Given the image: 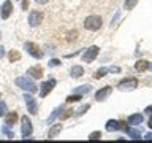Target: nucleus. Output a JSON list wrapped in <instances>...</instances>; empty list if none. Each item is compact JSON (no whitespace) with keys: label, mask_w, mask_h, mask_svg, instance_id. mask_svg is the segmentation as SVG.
I'll return each instance as SVG.
<instances>
[{"label":"nucleus","mask_w":152,"mask_h":143,"mask_svg":"<svg viewBox=\"0 0 152 143\" xmlns=\"http://www.w3.org/2000/svg\"><path fill=\"white\" fill-rule=\"evenodd\" d=\"M35 2H37L38 5H46L48 2H49V0H35Z\"/></svg>","instance_id":"nucleus-36"},{"label":"nucleus","mask_w":152,"mask_h":143,"mask_svg":"<svg viewBox=\"0 0 152 143\" xmlns=\"http://www.w3.org/2000/svg\"><path fill=\"white\" fill-rule=\"evenodd\" d=\"M90 89H92V88H90L89 84H86V86H79L78 89H75V92L83 95V94H87V92H90Z\"/></svg>","instance_id":"nucleus-23"},{"label":"nucleus","mask_w":152,"mask_h":143,"mask_svg":"<svg viewBox=\"0 0 152 143\" xmlns=\"http://www.w3.org/2000/svg\"><path fill=\"white\" fill-rule=\"evenodd\" d=\"M21 122H22V126H21L22 137H24V138L30 137V135H32V132H33V127H32V122H30V119H28V116H22Z\"/></svg>","instance_id":"nucleus-7"},{"label":"nucleus","mask_w":152,"mask_h":143,"mask_svg":"<svg viewBox=\"0 0 152 143\" xmlns=\"http://www.w3.org/2000/svg\"><path fill=\"white\" fill-rule=\"evenodd\" d=\"M144 111L147 113V114H152V105H149V107H146V110Z\"/></svg>","instance_id":"nucleus-35"},{"label":"nucleus","mask_w":152,"mask_h":143,"mask_svg":"<svg viewBox=\"0 0 152 143\" xmlns=\"http://www.w3.org/2000/svg\"><path fill=\"white\" fill-rule=\"evenodd\" d=\"M75 38H78V30H71V32L68 33V37H66V40H68V41H73Z\"/></svg>","instance_id":"nucleus-27"},{"label":"nucleus","mask_w":152,"mask_h":143,"mask_svg":"<svg viewBox=\"0 0 152 143\" xmlns=\"http://www.w3.org/2000/svg\"><path fill=\"white\" fill-rule=\"evenodd\" d=\"M98 52H100V48L95 46V45L90 46V48H87V49L83 52V60L87 62V64H90V62H94L95 59H97Z\"/></svg>","instance_id":"nucleus-3"},{"label":"nucleus","mask_w":152,"mask_h":143,"mask_svg":"<svg viewBox=\"0 0 152 143\" xmlns=\"http://www.w3.org/2000/svg\"><path fill=\"white\" fill-rule=\"evenodd\" d=\"M24 102L27 105V110L30 114H37V100L32 97L30 94H26L24 95Z\"/></svg>","instance_id":"nucleus-11"},{"label":"nucleus","mask_w":152,"mask_h":143,"mask_svg":"<svg viewBox=\"0 0 152 143\" xmlns=\"http://www.w3.org/2000/svg\"><path fill=\"white\" fill-rule=\"evenodd\" d=\"M138 3V0H125V10L135 8V5Z\"/></svg>","instance_id":"nucleus-26"},{"label":"nucleus","mask_w":152,"mask_h":143,"mask_svg":"<svg viewBox=\"0 0 152 143\" xmlns=\"http://www.w3.org/2000/svg\"><path fill=\"white\" fill-rule=\"evenodd\" d=\"M5 111H7V105H5V103H0V118L5 114Z\"/></svg>","instance_id":"nucleus-31"},{"label":"nucleus","mask_w":152,"mask_h":143,"mask_svg":"<svg viewBox=\"0 0 152 143\" xmlns=\"http://www.w3.org/2000/svg\"><path fill=\"white\" fill-rule=\"evenodd\" d=\"M102 18H100V16H95V14H94V16H87V18H86L84 19V27L86 29H87V30H98V29L100 27H102Z\"/></svg>","instance_id":"nucleus-2"},{"label":"nucleus","mask_w":152,"mask_h":143,"mask_svg":"<svg viewBox=\"0 0 152 143\" xmlns=\"http://www.w3.org/2000/svg\"><path fill=\"white\" fill-rule=\"evenodd\" d=\"M111 92H113V88H111V86H104V88H102L100 91H97V94H95V99H97L98 102H102V100H104Z\"/></svg>","instance_id":"nucleus-12"},{"label":"nucleus","mask_w":152,"mask_h":143,"mask_svg":"<svg viewBox=\"0 0 152 143\" xmlns=\"http://www.w3.org/2000/svg\"><path fill=\"white\" fill-rule=\"evenodd\" d=\"M127 129V122L122 121H114V119H109L106 122V130L108 132H117V130H125Z\"/></svg>","instance_id":"nucleus-5"},{"label":"nucleus","mask_w":152,"mask_h":143,"mask_svg":"<svg viewBox=\"0 0 152 143\" xmlns=\"http://www.w3.org/2000/svg\"><path fill=\"white\" fill-rule=\"evenodd\" d=\"M27 73L32 76V78H35V80H40L41 76H43V69L41 67H30V69L27 70Z\"/></svg>","instance_id":"nucleus-14"},{"label":"nucleus","mask_w":152,"mask_h":143,"mask_svg":"<svg viewBox=\"0 0 152 143\" xmlns=\"http://www.w3.org/2000/svg\"><path fill=\"white\" fill-rule=\"evenodd\" d=\"M56 83H57L56 80H48V81H45V83L40 86V97H46V95L49 94L52 89H54Z\"/></svg>","instance_id":"nucleus-8"},{"label":"nucleus","mask_w":152,"mask_h":143,"mask_svg":"<svg viewBox=\"0 0 152 143\" xmlns=\"http://www.w3.org/2000/svg\"><path fill=\"white\" fill-rule=\"evenodd\" d=\"M100 137H102V132H92V133H90V135H89V140H98V138Z\"/></svg>","instance_id":"nucleus-28"},{"label":"nucleus","mask_w":152,"mask_h":143,"mask_svg":"<svg viewBox=\"0 0 152 143\" xmlns=\"http://www.w3.org/2000/svg\"><path fill=\"white\" fill-rule=\"evenodd\" d=\"M75 113V110H66V113L65 114H60V118H62V121H64V119H66V118H70L71 114Z\"/></svg>","instance_id":"nucleus-30"},{"label":"nucleus","mask_w":152,"mask_h":143,"mask_svg":"<svg viewBox=\"0 0 152 143\" xmlns=\"http://www.w3.org/2000/svg\"><path fill=\"white\" fill-rule=\"evenodd\" d=\"M8 59L11 60V62H16V60H21V52L16 51V49H13V51H10L8 52Z\"/></svg>","instance_id":"nucleus-21"},{"label":"nucleus","mask_w":152,"mask_h":143,"mask_svg":"<svg viewBox=\"0 0 152 143\" xmlns=\"http://www.w3.org/2000/svg\"><path fill=\"white\" fill-rule=\"evenodd\" d=\"M59 64H60V60H57V59L49 60V67H56V65H59Z\"/></svg>","instance_id":"nucleus-32"},{"label":"nucleus","mask_w":152,"mask_h":143,"mask_svg":"<svg viewBox=\"0 0 152 143\" xmlns=\"http://www.w3.org/2000/svg\"><path fill=\"white\" fill-rule=\"evenodd\" d=\"M2 130H3V133H7V135H8V138H13V137H14V132H11V130H10L7 124H5V127L2 129Z\"/></svg>","instance_id":"nucleus-29"},{"label":"nucleus","mask_w":152,"mask_h":143,"mask_svg":"<svg viewBox=\"0 0 152 143\" xmlns=\"http://www.w3.org/2000/svg\"><path fill=\"white\" fill-rule=\"evenodd\" d=\"M70 75H71V78H81L84 75V69L81 65H75V67H71Z\"/></svg>","instance_id":"nucleus-16"},{"label":"nucleus","mask_w":152,"mask_h":143,"mask_svg":"<svg viewBox=\"0 0 152 143\" xmlns=\"http://www.w3.org/2000/svg\"><path fill=\"white\" fill-rule=\"evenodd\" d=\"M60 130H62V124H54V126L49 129V133H48V137H49V138H56V137L60 133Z\"/></svg>","instance_id":"nucleus-18"},{"label":"nucleus","mask_w":152,"mask_h":143,"mask_svg":"<svg viewBox=\"0 0 152 143\" xmlns=\"http://www.w3.org/2000/svg\"><path fill=\"white\" fill-rule=\"evenodd\" d=\"M87 110H90V105H89V103H86V105H83L81 108L76 110V111H75L73 114H76V116H83V114H84L86 111H87Z\"/></svg>","instance_id":"nucleus-24"},{"label":"nucleus","mask_w":152,"mask_h":143,"mask_svg":"<svg viewBox=\"0 0 152 143\" xmlns=\"http://www.w3.org/2000/svg\"><path fill=\"white\" fill-rule=\"evenodd\" d=\"M142 121H144V118H142V114L140 113H135V114H130L128 116V124H132V126H136V124H141Z\"/></svg>","instance_id":"nucleus-15"},{"label":"nucleus","mask_w":152,"mask_h":143,"mask_svg":"<svg viewBox=\"0 0 152 143\" xmlns=\"http://www.w3.org/2000/svg\"><path fill=\"white\" fill-rule=\"evenodd\" d=\"M21 7H22V10H28V0H22Z\"/></svg>","instance_id":"nucleus-33"},{"label":"nucleus","mask_w":152,"mask_h":143,"mask_svg":"<svg viewBox=\"0 0 152 143\" xmlns=\"http://www.w3.org/2000/svg\"><path fill=\"white\" fill-rule=\"evenodd\" d=\"M16 121H18V113H16V111L8 113L7 118H5V124H7L8 127H11L13 124H16Z\"/></svg>","instance_id":"nucleus-17"},{"label":"nucleus","mask_w":152,"mask_h":143,"mask_svg":"<svg viewBox=\"0 0 152 143\" xmlns=\"http://www.w3.org/2000/svg\"><path fill=\"white\" fill-rule=\"evenodd\" d=\"M108 72H113V73H119V72H121V69H119V67H111V69H108Z\"/></svg>","instance_id":"nucleus-34"},{"label":"nucleus","mask_w":152,"mask_h":143,"mask_svg":"<svg viewBox=\"0 0 152 143\" xmlns=\"http://www.w3.org/2000/svg\"><path fill=\"white\" fill-rule=\"evenodd\" d=\"M144 140H152V133L149 132V133H146L144 135Z\"/></svg>","instance_id":"nucleus-37"},{"label":"nucleus","mask_w":152,"mask_h":143,"mask_svg":"<svg viewBox=\"0 0 152 143\" xmlns=\"http://www.w3.org/2000/svg\"><path fill=\"white\" fill-rule=\"evenodd\" d=\"M5 56V49H3V46H0V57H3Z\"/></svg>","instance_id":"nucleus-38"},{"label":"nucleus","mask_w":152,"mask_h":143,"mask_svg":"<svg viewBox=\"0 0 152 143\" xmlns=\"http://www.w3.org/2000/svg\"><path fill=\"white\" fill-rule=\"evenodd\" d=\"M62 111H64V107H57L56 110H54V113L51 114L49 118H48V124H51V122H54L56 121V118H59L60 114H62Z\"/></svg>","instance_id":"nucleus-20"},{"label":"nucleus","mask_w":152,"mask_h":143,"mask_svg":"<svg viewBox=\"0 0 152 143\" xmlns=\"http://www.w3.org/2000/svg\"><path fill=\"white\" fill-rule=\"evenodd\" d=\"M79 100H81V94H76V92L66 97V102H68V103H73V102H79Z\"/></svg>","instance_id":"nucleus-25"},{"label":"nucleus","mask_w":152,"mask_h":143,"mask_svg":"<svg viewBox=\"0 0 152 143\" xmlns=\"http://www.w3.org/2000/svg\"><path fill=\"white\" fill-rule=\"evenodd\" d=\"M43 21V13L41 11H32L28 14V26L30 27H37L40 26Z\"/></svg>","instance_id":"nucleus-9"},{"label":"nucleus","mask_w":152,"mask_h":143,"mask_svg":"<svg viewBox=\"0 0 152 143\" xmlns=\"http://www.w3.org/2000/svg\"><path fill=\"white\" fill-rule=\"evenodd\" d=\"M0 37H2V32H0Z\"/></svg>","instance_id":"nucleus-40"},{"label":"nucleus","mask_w":152,"mask_h":143,"mask_svg":"<svg viewBox=\"0 0 152 143\" xmlns=\"http://www.w3.org/2000/svg\"><path fill=\"white\" fill-rule=\"evenodd\" d=\"M124 132H125L128 137H132L133 140H136V138L141 137V130H140V129H130V127H127Z\"/></svg>","instance_id":"nucleus-19"},{"label":"nucleus","mask_w":152,"mask_h":143,"mask_svg":"<svg viewBox=\"0 0 152 143\" xmlns=\"http://www.w3.org/2000/svg\"><path fill=\"white\" fill-rule=\"evenodd\" d=\"M135 70L138 72H146V70H151L152 72V64L147 60H138L135 64Z\"/></svg>","instance_id":"nucleus-13"},{"label":"nucleus","mask_w":152,"mask_h":143,"mask_svg":"<svg viewBox=\"0 0 152 143\" xmlns=\"http://www.w3.org/2000/svg\"><path fill=\"white\" fill-rule=\"evenodd\" d=\"M24 48H26V51H27L32 57H35V59H41V57H43V51L40 49V48H38V45H35V43L26 41Z\"/></svg>","instance_id":"nucleus-4"},{"label":"nucleus","mask_w":152,"mask_h":143,"mask_svg":"<svg viewBox=\"0 0 152 143\" xmlns=\"http://www.w3.org/2000/svg\"><path fill=\"white\" fill-rule=\"evenodd\" d=\"M11 13H13V3L10 0H5L2 8H0V16H2V19H8L11 16Z\"/></svg>","instance_id":"nucleus-10"},{"label":"nucleus","mask_w":152,"mask_h":143,"mask_svg":"<svg viewBox=\"0 0 152 143\" xmlns=\"http://www.w3.org/2000/svg\"><path fill=\"white\" fill-rule=\"evenodd\" d=\"M136 86H138L136 78H127V80H122L117 84V88L121 91H133V89H136Z\"/></svg>","instance_id":"nucleus-6"},{"label":"nucleus","mask_w":152,"mask_h":143,"mask_svg":"<svg viewBox=\"0 0 152 143\" xmlns=\"http://www.w3.org/2000/svg\"><path fill=\"white\" fill-rule=\"evenodd\" d=\"M14 84H16L18 88H21V89H24V91H27V92H30V94H35L37 91H38L37 86H35V83H33L32 80L26 78V76H19V78H16Z\"/></svg>","instance_id":"nucleus-1"},{"label":"nucleus","mask_w":152,"mask_h":143,"mask_svg":"<svg viewBox=\"0 0 152 143\" xmlns=\"http://www.w3.org/2000/svg\"><path fill=\"white\" fill-rule=\"evenodd\" d=\"M106 75H108V69H106V67H102V69H98L94 73V78L95 80H100V78H103V76H106Z\"/></svg>","instance_id":"nucleus-22"},{"label":"nucleus","mask_w":152,"mask_h":143,"mask_svg":"<svg viewBox=\"0 0 152 143\" xmlns=\"http://www.w3.org/2000/svg\"><path fill=\"white\" fill-rule=\"evenodd\" d=\"M147 126H149V127H151V129H152V118H151V119H149V122H147Z\"/></svg>","instance_id":"nucleus-39"}]
</instances>
